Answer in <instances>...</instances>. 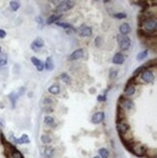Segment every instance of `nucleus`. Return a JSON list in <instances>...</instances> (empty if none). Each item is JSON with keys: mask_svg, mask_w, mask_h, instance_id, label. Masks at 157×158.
I'll return each instance as SVG.
<instances>
[{"mask_svg": "<svg viewBox=\"0 0 157 158\" xmlns=\"http://www.w3.org/2000/svg\"><path fill=\"white\" fill-rule=\"evenodd\" d=\"M127 150H129L130 152H132L134 155L138 156V157H144V152L146 150V147L144 145L140 144V143H134L129 145Z\"/></svg>", "mask_w": 157, "mask_h": 158, "instance_id": "obj_1", "label": "nucleus"}, {"mask_svg": "<svg viewBox=\"0 0 157 158\" xmlns=\"http://www.w3.org/2000/svg\"><path fill=\"white\" fill-rule=\"evenodd\" d=\"M75 3L74 1H70V0H68V1H62V2H60L58 5L56 6V8H55V11L56 13H62V12H66V11H68V10H70V9H72L75 6Z\"/></svg>", "mask_w": 157, "mask_h": 158, "instance_id": "obj_2", "label": "nucleus"}, {"mask_svg": "<svg viewBox=\"0 0 157 158\" xmlns=\"http://www.w3.org/2000/svg\"><path fill=\"white\" fill-rule=\"evenodd\" d=\"M118 105H120L123 109L126 110H132L134 108V102L132 100L126 98L124 95H120L118 98Z\"/></svg>", "mask_w": 157, "mask_h": 158, "instance_id": "obj_3", "label": "nucleus"}, {"mask_svg": "<svg viewBox=\"0 0 157 158\" xmlns=\"http://www.w3.org/2000/svg\"><path fill=\"white\" fill-rule=\"evenodd\" d=\"M143 25L144 26V28L146 29V31L149 32H155L157 29V22L154 18L147 19L146 22H144Z\"/></svg>", "mask_w": 157, "mask_h": 158, "instance_id": "obj_4", "label": "nucleus"}, {"mask_svg": "<svg viewBox=\"0 0 157 158\" xmlns=\"http://www.w3.org/2000/svg\"><path fill=\"white\" fill-rule=\"evenodd\" d=\"M116 130L118 132L119 136H124L129 130H130V124L126 121H121V122L116 123Z\"/></svg>", "mask_w": 157, "mask_h": 158, "instance_id": "obj_5", "label": "nucleus"}, {"mask_svg": "<svg viewBox=\"0 0 157 158\" xmlns=\"http://www.w3.org/2000/svg\"><path fill=\"white\" fill-rule=\"evenodd\" d=\"M141 78H142V80H143L144 81L149 84V83H152L153 80H154V74H153L150 70L146 69V70H144V71L142 72Z\"/></svg>", "mask_w": 157, "mask_h": 158, "instance_id": "obj_6", "label": "nucleus"}, {"mask_svg": "<svg viewBox=\"0 0 157 158\" xmlns=\"http://www.w3.org/2000/svg\"><path fill=\"white\" fill-rule=\"evenodd\" d=\"M118 42L121 51H127L131 46V40L128 36H121V39L118 38Z\"/></svg>", "mask_w": 157, "mask_h": 158, "instance_id": "obj_7", "label": "nucleus"}, {"mask_svg": "<svg viewBox=\"0 0 157 158\" xmlns=\"http://www.w3.org/2000/svg\"><path fill=\"white\" fill-rule=\"evenodd\" d=\"M126 120V114L124 112V109H123L121 106L117 104L116 107V122H121V121H125Z\"/></svg>", "mask_w": 157, "mask_h": 158, "instance_id": "obj_8", "label": "nucleus"}, {"mask_svg": "<svg viewBox=\"0 0 157 158\" xmlns=\"http://www.w3.org/2000/svg\"><path fill=\"white\" fill-rule=\"evenodd\" d=\"M78 32L81 37H89V36L92 35V28L86 25H81L80 28H78Z\"/></svg>", "mask_w": 157, "mask_h": 158, "instance_id": "obj_9", "label": "nucleus"}, {"mask_svg": "<svg viewBox=\"0 0 157 158\" xmlns=\"http://www.w3.org/2000/svg\"><path fill=\"white\" fill-rule=\"evenodd\" d=\"M104 119H105V113L104 112H96L91 117L92 123H94V124H99V123L103 122Z\"/></svg>", "mask_w": 157, "mask_h": 158, "instance_id": "obj_10", "label": "nucleus"}, {"mask_svg": "<svg viewBox=\"0 0 157 158\" xmlns=\"http://www.w3.org/2000/svg\"><path fill=\"white\" fill-rule=\"evenodd\" d=\"M83 53H83V48H78V50L73 51V53L70 54V56H69L68 60H69V61H75V60L80 59V58H81V57L83 56Z\"/></svg>", "mask_w": 157, "mask_h": 158, "instance_id": "obj_11", "label": "nucleus"}, {"mask_svg": "<svg viewBox=\"0 0 157 158\" xmlns=\"http://www.w3.org/2000/svg\"><path fill=\"white\" fill-rule=\"evenodd\" d=\"M44 45H45V43H44V41H43V39H41V38H36L34 41L32 42V44H31V48L34 51H38L40 48H42L44 47Z\"/></svg>", "mask_w": 157, "mask_h": 158, "instance_id": "obj_12", "label": "nucleus"}, {"mask_svg": "<svg viewBox=\"0 0 157 158\" xmlns=\"http://www.w3.org/2000/svg\"><path fill=\"white\" fill-rule=\"evenodd\" d=\"M11 140L15 143V144H19V145L29 144V143H30V140H29L28 136H27L26 134H23L20 139H17V138H15L14 136H12L11 137Z\"/></svg>", "mask_w": 157, "mask_h": 158, "instance_id": "obj_13", "label": "nucleus"}, {"mask_svg": "<svg viewBox=\"0 0 157 158\" xmlns=\"http://www.w3.org/2000/svg\"><path fill=\"white\" fill-rule=\"evenodd\" d=\"M124 61H125V57L121 53H116L114 55V57H113V63H114V64L120 65V64H123Z\"/></svg>", "mask_w": 157, "mask_h": 158, "instance_id": "obj_14", "label": "nucleus"}, {"mask_svg": "<svg viewBox=\"0 0 157 158\" xmlns=\"http://www.w3.org/2000/svg\"><path fill=\"white\" fill-rule=\"evenodd\" d=\"M31 62L39 72H41V71H43V70H44V63L42 62L39 58H37V57L32 56L31 57Z\"/></svg>", "mask_w": 157, "mask_h": 158, "instance_id": "obj_15", "label": "nucleus"}, {"mask_svg": "<svg viewBox=\"0 0 157 158\" xmlns=\"http://www.w3.org/2000/svg\"><path fill=\"white\" fill-rule=\"evenodd\" d=\"M44 68L46 69L47 71H52V70L54 69V63H53V60L52 56L47 57L46 61H45V63H44Z\"/></svg>", "mask_w": 157, "mask_h": 158, "instance_id": "obj_16", "label": "nucleus"}, {"mask_svg": "<svg viewBox=\"0 0 157 158\" xmlns=\"http://www.w3.org/2000/svg\"><path fill=\"white\" fill-rule=\"evenodd\" d=\"M136 92V87L134 84H126L124 88V94L126 96H132Z\"/></svg>", "mask_w": 157, "mask_h": 158, "instance_id": "obj_17", "label": "nucleus"}, {"mask_svg": "<svg viewBox=\"0 0 157 158\" xmlns=\"http://www.w3.org/2000/svg\"><path fill=\"white\" fill-rule=\"evenodd\" d=\"M119 31L120 33H121L122 35H126V34H128L129 32L131 31V26L129 25L128 23H122L121 25L119 26Z\"/></svg>", "mask_w": 157, "mask_h": 158, "instance_id": "obj_18", "label": "nucleus"}, {"mask_svg": "<svg viewBox=\"0 0 157 158\" xmlns=\"http://www.w3.org/2000/svg\"><path fill=\"white\" fill-rule=\"evenodd\" d=\"M44 122L46 123L48 126L53 127V128L56 127V123H55V120H54V118L52 117H50V115H47V117H45Z\"/></svg>", "mask_w": 157, "mask_h": 158, "instance_id": "obj_19", "label": "nucleus"}, {"mask_svg": "<svg viewBox=\"0 0 157 158\" xmlns=\"http://www.w3.org/2000/svg\"><path fill=\"white\" fill-rule=\"evenodd\" d=\"M144 156L146 158H156L157 152L155 148H146V152H144Z\"/></svg>", "mask_w": 157, "mask_h": 158, "instance_id": "obj_20", "label": "nucleus"}, {"mask_svg": "<svg viewBox=\"0 0 157 158\" xmlns=\"http://www.w3.org/2000/svg\"><path fill=\"white\" fill-rule=\"evenodd\" d=\"M136 5L138 6H141L142 7V10H141V14L142 13H144V12H146L147 8L149 7V4L147 1H136Z\"/></svg>", "mask_w": 157, "mask_h": 158, "instance_id": "obj_21", "label": "nucleus"}, {"mask_svg": "<svg viewBox=\"0 0 157 158\" xmlns=\"http://www.w3.org/2000/svg\"><path fill=\"white\" fill-rule=\"evenodd\" d=\"M48 91H49L50 94L57 95V94L60 93V87L59 86H57V84H53V86H50L49 88H48Z\"/></svg>", "mask_w": 157, "mask_h": 158, "instance_id": "obj_22", "label": "nucleus"}, {"mask_svg": "<svg viewBox=\"0 0 157 158\" xmlns=\"http://www.w3.org/2000/svg\"><path fill=\"white\" fill-rule=\"evenodd\" d=\"M19 96H20L19 93H17V92H12V93L9 94V99H10L13 108H15V106H16L17 100L19 99Z\"/></svg>", "mask_w": 157, "mask_h": 158, "instance_id": "obj_23", "label": "nucleus"}, {"mask_svg": "<svg viewBox=\"0 0 157 158\" xmlns=\"http://www.w3.org/2000/svg\"><path fill=\"white\" fill-rule=\"evenodd\" d=\"M98 153L101 158H109V156H110V151L106 147H101L100 150H98Z\"/></svg>", "mask_w": 157, "mask_h": 158, "instance_id": "obj_24", "label": "nucleus"}, {"mask_svg": "<svg viewBox=\"0 0 157 158\" xmlns=\"http://www.w3.org/2000/svg\"><path fill=\"white\" fill-rule=\"evenodd\" d=\"M156 65H157V60H156V58H153V59H150L147 62H146L143 66L144 67V69H149L151 67H155Z\"/></svg>", "mask_w": 157, "mask_h": 158, "instance_id": "obj_25", "label": "nucleus"}, {"mask_svg": "<svg viewBox=\"0 0 157 158\" xmlns=\"http://www.w3.org/2000/svg\"><path fill=\"white\" fill-rule=\"evenodd\" d=\"M44 154H45V155H46L47 157L50 158V157H52L53 154H54V148L52 147H50V145H48V147H45Z\"/></svg>", "mask_w": 157, "mask_h": 158, "instance_id": "obj_26", "label": "nucleus"}, {"mask_svg": "<svg viewBox=\"0 0 157 158\" xmlns=\"http://www.w3.org/2000/svg\"><path fill=\"white\" fill-rule=\"evenodd\" d=\"M61 16H62V15H52V16L48 19L47 24H52V23H54V22H57V20L61 18Z\"/></svg>", "mask_w": 157, "mask_h": 158, "instance_id": "obj_27", "label": "nucleus"}, {"mask_svg": "<svg viewBox=\"0 0 157 158\" xmlns=\"http://www.w3.org/2000/svg\"><path fill=\"white\" fill-rule=\"evenodd\" d=\"M59 79L64 81L65 84H71V78L67 73H62V74L59 76Z\"/></svg>", "mask_w": 157, "mask_h": 158, "instance_id": "obj_28", "label": "nucleus"}, {"mask_svg": "<svg viewBox=\"0 0 157 158\" xmlns=\"http://www.w3.org/2000/svg\"><path fill=\"white\" fill-rule=\"evenodd\" d=\"M56 23V25H58L59 27H62V28H64V29H71V30H75V28L73 27V25H71L70 23H67V22H55ZM76 31V30H75Z\"/></svg>", "mask_w": 157, "mask_h": 158, "instance_id": "obj_29", "label": "nucleus"}, {"mask_svg": "<svg viewBox=\"0 0 157 158\" xmlns=\"http://www.w3.org/2000/svg\"><path fill=\"white\" fill-rule=\"evenodd\" d=\"M147 54H149V51H147V50L142 51L141 53H139L137 54V59L139 60V61H141V60H143V59L146 58V57L147 56Z\"/></svg>", "mask_w": 157, "mask_h": 158, "instance_id": "obj_30", "label": "nucleus"}, {"mask_svg": "<svg viewBox=\"0 0 157 158\" xmlns=\"http://www.w3.org/2000/svg\"><path fill=\"white\" fill-rule=\"evenodd\" d=\"M137 33H138V36L140 38H144V39H146V38H147V37H149L150 35L151 34H149L146 31H144V29H142V28H140V29H138V31H137Z\"/></svg>", "mask_w": 157, "mask_h": 158, "instance_id": "obj_31", "label": "nucleus"}, {"mask_svg": "<svg viewBox=\"0 0 157 158\" xmlns=\"http://www.w3.org/2000/svg\"><path fill=\"white\" fill-rule=\"evenodd\" d=\"M41 141H42L43 144L48 145V144H50V143L52 142V138H50L49 135H42L41 136Z\"/></svg>", "mask_w": 157, "mask_h": 158, "instance_id": "obj_32", "label": "nucleus"}, {"mask_svg": "<svg viewBox=\"0 0 157 158\" xmlns=\"http://www.w3.org/2000/svg\"><path fill=\"white\" fill-rule=\"evenodd\" d=\"M10 6H11V8L13 11H18L19 10V8L20 7V2H18V1H11Z\"/></svg>", "mask_w": 157, "mask_h": 158, "instance_id": "obj_33", "label": "nucleus"}, {"mask_svg": "<svg viewBox=\"0 0 157 158\" xmlns=\"http://www.w3.org/2000/svg\"><path fill=\"white\" fill-rule=\"evenodd\" d=\"M6 64H7V55L6 54H2L0 56V68H2Z\"/></svg>", "mask_w": 157, "mask_h": 158, "instance_id": "obj_34", "label": "nucleus"}, {"mask_svg": "<svg viewBox=\"0 0 157 158\" xmlns=\"http://www.w3.org/2000/svg\"><path fill=\"white\" fill-rule=\"evenodd\" d=\"M114 18H116V19L117 20H123L125 19L126 17H127V15H126L125 13H122V12H120V13H116L113 15Z\"/></svg>", "mask_w": 157, "mask_h": 158, "instance_id": "obj_35", "label": "nucleus"}, {"mask_svg": "<svg viewBox=\"0 0 157 158\" xmlns=\"http://www.w3.org/2000/svg\"><path fill=\"white\" fill-rule=\"evenodd\" d=\"M144 70H146V69H144V66H143V65L140 66V67H138L137 69L135 70L134 72H133V76H134V77H138V75L142 74V72H143Z\"/></svg>", "mask_w": 157, "mask_h": 158, "instance_id": "obj_36", "label": "nucleus"}, {"mask_svg": "<svg viewBox=\"0 0 157 158\" xmlns=\"http://www.w3.org/2000/svg\"><path fill=\"white\" fill-rule=\"evenodd\" d=\"M109 77H110V80L113 81L114 80L116 77H117V71L116 69H111L110 70V75H109Z\"/></svg>", "mask_w": 157, "mask_h": 158, "instance_id": "obj_37", "label": "nucleus"}, {"mask_svg": "<svg viewBox=\"0 0 157 158\" xmlns=\"http://www.w3.org/2000/svg\"><path fill=\"white\" fill-rule=\"evenodd\" d=\"M53 104V100L50 98H48V97H46V98H44L43 100V105L47 106V107H50Z\"/></svg>", "mask_w": 157, "mask_h": 158, "instance_id": "obj_38", "label": "nucleus"}, {"mask_svg": "<svg viewBox=\"0 0 157 158\" xmlns=\"http://www.w3.org/2000/svg\"><path fill=\"white\" fill-rule=\"evenodd\" d=\"M102 44V37L101 36H97L95 38V46L96 47H100Z\"/></svg>", "mask_w": 157, "mask_h": 158, "instance_id": "obj_39", "label": "nucleus"}, {"mask_svg": "<svg viewBox=\"0 0 157 158\" xmlns=\"http://www.w3.org/2000/svg\"><path fill=\"white\" fill-rule=\"evenodd\" d=\"M106 100H107V97H106V95H98V97H97V101L98 102H105Z\"/></svg>", "mask_w": 157, "mask_h": 158, "instance_id": "obj_40", "label": "nucleus"}, {"mask_svg": "<svg viewBox=\"0 0 157 158\" xmlns=\"http://www.w3.org/2000/svg\"><path fill=\"white\" fill-rule=\"evenodd\" d=\"M5 36H6V32L4 31L3 29H0V38H5Z\"/></svg>", "mask_w": 157, "mask_h": 158, "instance_id": "obj_41", "label": "nucleus"}, {"mask_svg": "<svg viewBox=\"0 0 157 158\" xmlns=\"http://www.w3.org/2000/svg\"><path fill=\"white\" fill-rule=\"evenodd\" d=\"M42 20V19H41V17H37V18H36V20H37L38 22H40V23L42 22V20Z\"/></svg>", "mask_w": 157, "mask_h": 158, "instance_id": "obj_42", "label": "nucleus"}, {"mask_svg": "<svg viewBox=\"0 0 157 158\" xmlns=\"http://www.w3.org/2000/svg\"><path fill=\"white\" fill-rule=\"evenodd\" d=\"M93 158H101V157L99 156V155H97V156H94V157H93Z\"/></svg>", "mask_w": 157, "mask_h": 158, "instance_id": "obj_43", "label": "nucleus"}, {"mask_svg": "<svg viewBox=\"0 0 157 158\" xmlns=\"http://www.w3.org/2000/svg\"><path fill=\"white\" fill-rule=\"evenodd\" d=\"M0 53H1V48H0Z\"/></svg>", "mask_w": 157, "mask_h": 158, "instance_id": "obj_44", "label": "nucleus"}]
</instances>
